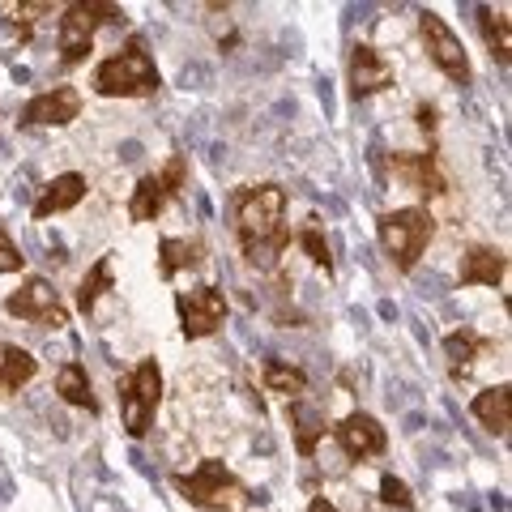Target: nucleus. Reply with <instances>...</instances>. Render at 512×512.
Here are the masks:
<instances>
[{
	"instance_id": "4",
	"label": "nucleus",
	"mask_w": 512,
	"mask_h": 512,
	"mask_svg": "<svg viewBox=\"0 0 512 512\" xmlns=\"http://www.w3.org/2000/svg\"><path fill=\"white\" fill-rule=\"evenodd\" d=\"M431 235H436V222H431L427 210H414V205L380 218V244L393 256V265L402 269V274H410V269L419 265V256H423Z\"/></svg>"
},
{
	"instance_id": "11",
	"label": "nucleus",
	"mask_w": 512,
	"mask_h": 512,
	"mask_svg": "<svg viewBox=\"0 0 512 512\" xmlns=\"http://www.w3.org/2000/svg\"><path fill=\"white\" fill-rule=\"evenodd\" d=\"M384 86H393V64L384 60L376 47L359 43L355 52H350V94H355V99H367V94H376Z\"/></svg>"
},
{
	"instance_id": "5",
	"label": "nucleus",
	"mask_w": 512,
	"mask_h": 512,
	"mask_svg": "<svg viewBox=\"0 0 512 512\" xmlns=\"http://www.w3.org/2000/svg\"><path fill=\"white\" fill-rule=\"evenodd\" d=\"M175 487L184 491L188 504H197L205 512H231L239 500H244V483L222 466V461H201L192 474H180Z\"/></svg>"
},
{
	"instance_id": "6",
	"label": "nucleus",
	"mask_w": 512,
	"mask_h": 512,
	"mask_svg": "<svg viewBox=\"0 0 512 512\" xmlns=\"http://www.w3.org/2000/svg\"><path fill=\"white\" fill-rule=\"evenodd\" d=\"M124 13L116 5H99V0H77L64 9L60 18V60L64 64H82L94 47V30L103 22H120Z\"/></svg>"
},
{
	"instance_id": "25",
	"label": "nucleus",
	"mask_w": 512,
	"mask_h": 512,
	"mask_svg": "<svg viewBox=\"0 0 512 512\" xmlns=\"http://www.w3.org/2000/svg\"><path fill=\"white\" fill-rule=\"evenodd\" d=\"M483 35H487V47H491V56H500V64H508V52H512V43H508V13L500 9H483Z\"/></svg>"
},
{
	"instance_id": "28",
	"label": "nucleus",
	"mask_w": 512,
	"mask_h": 512,
	"mask_svg": "<svg viewBox=\"0 0 512 512\" xmlns=\"http://www.w3.org/2000/svg\"><path fill=\"white\" fill-rule=\"evenodd\" d=\"M26 265V256L18 252V244L9 239V231L0 227V274H18V269Z\"/></svg>"
},
{
	"instance_id": "17",
	"label": "nucleus",
	"mask_w": 512,
	"mask_h": 512,
	"mask_svg": "<svg viewBox=\"0 0 512 512\" xmlns=\"http://www.w3.org/2000/svg\"><path fill=\"white\" fill-rule=\"evenodd\" d=\"M39 372V363L26 355L22 346H9L0 342V393H18L22 384H30Z\"/></svg>"
},
{
	"instance_id": "20",
	"label": "nucleus",
	"mask_w": 512,
	"mask_h": 512,
	"mask_svg": "<svg viewBox=\"0 0 512 512\" xmlns=\"http://www.w3.org/2000/svg\"><path fill=\"white\" fill-rule=\"evenodd\" d=\"M291 431H295L299 457H312L316 444H320V436H325V414L312 410V406H303V402H295V406H291Z\"/></svg>"
},
{
	"instance_id": "7",
	"label": "nucleus",
	"mask_w": 512,
	"mask_h": 512,
	"mask_svg": "<svg viewBox=\"0 0 512 512\" xmlns=\"http://www.w3.org/2000/svg\"><path fill=\"white\" fill-rule=\"evenodd\" d=\"M419 30H423V43H427V52L431 60L440 64V73L448 77V82H457V86H470L474 82V69H470V56H466V47H461V39L448 30V22L440 18V13H419Z\"/></svg>"
},
{
	"instance_id": "10",
	"label": "nucleus",
	"mask_w": 512,
	"mask_h": 512,
	"mask_svg": "<svg viewBox=\"0 0 512 512\" xmlns=\"http://www.w3.org/2000/svg\"><path fill=\"white\" fill-rule=\"evenodd\" d=\"M5 312L18 320H35V325H52V329L69 325V312H64V303L56 299L52 282H43V278H26L22 291H13L5 299Z\"/></svg>"
},
{
	"instance_id": "16",
	"label": "nucleus",
	"mask_w": 512,
	"mask_h": 512,
	"mask_svg": "<svg viewBox=\"0 0 512 512\" xmlns=\"http://www.w3.org/2000/svg\"><path fill=\"white\" fill-rule=\"evenodd\" d=\"M470 410H474V419H478V423L495 431V436H508V423H512V397H508V384H495V389L478 393Z\"/></svg>"
},
{
	"instance_id": "30",
	"label": "nucleus",
	"mask_w": 512,
	"mask_h": 512,
	"mask_svg": "<svg viewBox=\"0 0 512 512\" xmlns=\"http://www.w3.org/2000/svg\"><path fill=\"white\" fill-rule=\"evenodd\" d=\"M308 512H338V508H333L329 500H312V508H308Z\"/></svg>"
},
{
	"instance_id": "14",
	"label": "nucleus",
	"mask_w": 512,
	"mask_h": 512,
	"mask_svg": "<svg viewBox=\"0 0 512 512\" xmlns=\"http://www.w3.org/2000/svg\"><path fill=\"white\" fill-rule=\"evenodd\" d=\"M82 197H86V180H82L77 171H64V175H56V180L39 192V201H35V218L43 222V218H52V214L73 210V205L82 201Z\"/></svg>"
},
{
	"instance_id": "13",
	"label": "nucleus",
	"mask_w": 512,
	"mask_h": 512,
	"mask_svg": "<svg viewBox=\"0 0 512 512\" xmlns=\"http://www.w3.org/2000/svg\"><path fill=\"white\" fill-rule=\"evenodd\" d=\"M338 444L359 461L376 457L384 448V427L372 419V414H346V419L338 423Z\"/></svg>"
},
{
	"instance_id": "9",
	"label": "nucleus",
	"mask_w": 512,
	"mask_h": 512,
	"mask_svg": "<svg viewBox=\"0 0 512 512\" xmlns=\"http://www.w3.org/2000/svg\"><path fill=\"white\" fill-rule=\"evenodd\" d=\"M175 312H180L184 338H210L222 320H227V299L214 286H197V291L175 295Z\"/></svg>"
},
{
	"instance_id": "23",
	"label": "nucleus",
	"mask_w": 512,
	"mask_h": 512,
	"mask_svg": "<svg viewBox=\"0 0 512 512\" xmlns=\"http://www.w3.org/2000/svg\"><path fill=\"white\" fill-rule=\"evenodd\" d=\"M107 291H111V261L103 256V261H94V265L86 269L82 286H77V308H82V312H94Z\"/></svg>"
},
{
	"instance_id": "26",
	"label": "nucleus",
	"mask_w": 512,
	"mask_h": 512,
	"mask_svg": "<svg viewBox=\"0 0 512 512\" xmlns=\"http://www.w3.org/2000/svg\"><path fill=\"white\" fill-rule=\"evenodd\" d=\"M299 244H303V252H308L312 261H316V265L329 274L333 261H329V244H325V235H320L316 227H303V231H299Z\"/></svg>"
},
{
	"instance_id": "21",
	"label": "nucleus",
	"mask_w": 512,
	"mask_h": 512,
	"mask_svg": "<svg viewBox=\"0 0 512 512\" xmlns=\"http://www.w3.org/2000/svg\"><path fill=\"white\" fill-rule=\"evenodd\" d=\"M56 393H60L69 406L99 410V402H94V393H90V376H86V367H82V363H64V367H60V376H56Z\"/></svg>"
},
{
	"instance_id": "8",
	"label": "nucleus",
	"mask_w": 512,
	"mask_h": 512,
	"mask_svg": "<svg viewBox=\"0 0 512 512\" xmlns=\"http://www.w3.org/2000/svg\"><path fill=\"white\" fill-rule=\"evenodd\" d=\"M184 175H188V163L180 154H175L163 171L146 175V180L133 188V201H128V214H133V222H154L158 214H163V205L175 197V192H180Z\"/></svg>"
},
{
	"instance_id": "24",
	"label": "nucleus",
	"mask_w": 512,
	"mask_h": 512,
	"mask_svg": "<svg viewBox=\"0 0 512 512\" xmlns=\"http://www.w3.org/2000/svg\"><path fill=\"white\" fill-rule=\"evenodd\" d=\"M265 389L269 393H286V397H299L303 389H308V376L299 372V367H286L278 359L265 363Z\"/></svg>"
},
{
	"instance_id": "19",
	"label": "nucleus",
	"mask_w": 512,
	"mask_h": 512,
	"mask_svg": "<svg viewBox=\"0 0 512 512\" xmlns=\"http://www.w3.org/2000/svg\"><path fill=\"white\" fill-rule=\"evenodd\" d=\"M201 239H163L158 244V274L175 278L180 269H197L201 265Z\"/></svg>"
},
{
	"instance_id": "18",
	"label": "nucleus",
	"mask_w": 512,
	"mask_h": 512,
	"mask_svg": "<svg viewBox=\"0 0 512 512\" xmlns=\"http://www.w3.org/2000/svg\"><path fill=\"white\" fill-rule=\"evenodd\" d=\"M393 167L406 175L410 188L427 192V197H440V192H444V180H440L436 158H431V154H402V158H393Z\"/></svg>"
},
{
	"instance_id": "1",
	"label": "nucleus",
	"mask_w": 512,
	"mask_h": 512,
	"mask_svg": "<svg viewBox=\"0 0 512 512\" xmlns=\"http://www.w3.org/2000/svg\"><path fill=\"white\" fill-rule=\"evenodd\" d=\"M286 192L278 184H256L248 192H239L235 201V231H239V244H244L248 261L269 269L278 261V252L286 248Z\"/></svg>"
},
{
	"instance_id": "12",
	"label": "nucleus",
	"mask_w": 512,
	"mask_h": 512,
	"mask_svg": "<svg viewBox=\"0 0 512 512\" xmlns=\"http://www.w3.org/2000/svg\"><path fill=\"white\" fill-rule=\"evenodd\" d=\"M77 111H82V94L73 86H52L47 94H35V99L26 103V124L60 128V124H73Z\"/></svg>"
},
{
	"instance_id": "27",
	"label": "nucleus",
	"mask_w": 512,
	"mask_h": 512,
	"mask_svg": "<svg viewBox=\"0 0 512 512\" xmlns=\"http://www.w3.org/2000/svg\"><path fill=\"white\" fill-rule=\"evenodd\" d=\"M380 500H384V504H393V508H414L410 487L402 483V478H393V474H384V478H380Z\"/></svg>"
},
{
	"instance_id": "3",
	"label": "nucleus",
	"mask_w": 512,
	"mask_h": 512,
	"mask_svg": "<svg viewBox=\"0 0 512 512\" xmlns=\"http://www.w3.org/2000/svg\"><path fill=\"white\" fill-rule=\"evenodd\" d=\"M163 402V372L154 359H141L133 372L120 380V414H124V431L133 440H141L154 427V410Z\"/></svg>"
},
{
	"instance_id": "2",
	"label": "nucleus",
	"mask_w": 512,
	"mask_h": 512,
	"mask_svg": "<svg viewBox=\"0 0 512 512\" xmlns=\"http://www.w3.org/2000/svg\"><path fill=\"white\" fill-rule=\"evenodd\" d=\"M158 86H163V77H158L141 39H133L124 52H116L94 69V90L107 94V99H146V94H154Z\"/></svg>"
},
{
	"instance_id": "15",
	"label": "nucleus",
	"mask_w": 512,
	"mask_h": 512,
	"mask_svg": "<svg viewBox=\"0 0 512 512\" xmlns=\"http://www.w3.org/2000/svg\"><path fill=\"white\" fill-rule=\"evenodd\" d=\"M508 256L500 248H470L461 256V286H500Z\"/></svg>"
},
{
	"instance_id": "22",
	"label": "nucleus",
	"mask_w": 512,
	"mask_h": 512,
	"mask_svg": "<svg viewBox=\"0 0 512 512\" xmlns=\"http://www.w3.org/2000/svg\"><path fill=\"white\" fill-rule=\"evenodd\" d=\"M483 346H487V342L478 338L474 329L448 333V338H444V355H448V367H453V376H466V372H470V363H474V355H478Z\"/></svg>"
},
{
	"instance_id": "29",
	"label": "nucleus",
	"mask_w": 512,
	"mask_h": 512,
	"mask_svg": "<svg viewBox=\"0 0 512 512\" xmlns=\"http://www.w3.org/2000/svg\"><path fill=\"white\" fill-rule=\"evenodd\" d=\"M419 124H423V128H436V111L423 107V111H419Z\"/></svg>"
}]
</instances>
